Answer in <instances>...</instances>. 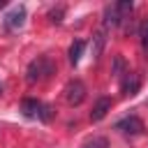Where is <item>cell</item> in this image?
<instances>
[{
    "mask_svg": "<svg viewBox=\"0 0 148 148\" xmlns=\"http://www.w3.org/2000/svg\"><path fill=\"white\" fill-rule=\"evenodd\" d=\"M0 88H2V86H0Z\"/></svg>",
    "mask_w": 148,
    "mask_h": 148,
    "instance_id": "e0dca14e",
    "label": "cell"
},
{
    "mask_svg": "<svg viewBox=\"0 0 148 148\" xmlns=\"http://www.w3.org/2000/svg\"><path fill=\"white\" fill-rule=\"evenodd\" d=\"M39 120H44V123H49L51 118H53V106L51 104H42V109H39V116H37Z\"/></svg>",
    "mask_w": 148,
    "mask_h": 148,
    "instance_id": "7c38bea8",
    "label": "cell"
},
{
    "mask_svg": "<svg viewBox=\"0 0 148 148\" xmlns=\"http://www.w3.org/2000/svg\"><path fill=\"white\" fill-rule=\"evenodd\" d=\"M83 49H86V42H83V39H74V42H72V46H69V62H72V65H76V62L81 60Z\"/></svg>",
    "mask_w": 148,
    "mask_h": 148,
    "instance_id": "9c48e42d",
    "label": "cell"
},
{
    "mask_svg": "<svg viewBox=\"0 0 148 148\" xmlns=\"http://www.w3.org/2000/svg\"><path fill=\"white\" fill-rule=\"evenodd\" d=\"M139 76L136 74H132V72H127V76H125V81H123V92L125 95H136L139 92Z\"/></svg>",
    "mask_w": 148,
    "mask_h": 148,
    "instance_id": "52a82bcc",
    "label": "cell"
},
{
    "mask_svg": "<svg viewBox=\"0 0 148 148\" xmlns=\"http://www.w3.org/2000/svg\"><path fill=\"white\" fill-rule=\"evenodd\" d=\"M49 16H51V21H53V23H58V21H60V16H62V7H58V9H53V12L49 14Z\"/></svg>",
    "mask_w": 148,
    "mask_h": 148,
    "instance_id": "9a60e30c",
    "label": "cell"
},
{
    "mask_svg": "<svg viewBox=\"0 0 148 148\" xmlns=\"http://www.w3.org/2000/svg\"><path fill=\"white\" fill-rule=\"evenodd\" d=\"M109 111H111V99H109V97H99V99H97V104H95V106H92V111H90V120H92V123H97V120H102Z\"/></svg>",
    "mask_w": 148,
    "mask_h": 148,
    "instance_id": "5b68a950",
    "label": "cell"
},
{
    "mask_svg": "<svg viewBox=\"0 0 148 148\" xmlns=\"http://www.w3.org/2000/svg\"><path fill=\"white\" fill-rule=\"evenodd\" d=\"M104 35H106L104 28L95 32V37H92V58H99V56H102V49H104V42H106Z\"/></svg>",
    "mask_w": 148,
    "mask_h": 148,
    "instance_id": "ba28073f",
    "label": "cell"
},
{
    "mask_svg": "<svg viewBox=\"0 0 148 148\" xmlns=\"http://www.w3.org/2000/svg\"><path fill=\"white\" fill-rule=\"evenodd\" d=\"M139 37H141V44H143V49L148 51V18L141 23V30H139Z\"/></svg>",
    "mask_w": 148,
    "mask_h": 148,
    "instance_id": "4fadbf2b",
    "label": "cell"
},
{
    "mask_svg": "<svg viewBox=\"0 0 148 148\" xmlns=\"http://www.w3.org/2000/svg\"><path fill=\"white\" fill-rule=\"evenodd\" d=\"M39 109H42V104L37 102V99H23L21 102V111H23V116L25 118H37L39 116Z\"/></svg>",
    "mask_w": 148,
    "mask_h": 148,
    "instance_id": "8992f818",
    "label": "cell"
},
{
    "mask_svg": "<svg viewBox=\"0 0 148 148\" xmlns=\"http://www.w3.org/2000/svg\"><path fill=\"white\" fill-rule=\"evenodd\" d=\"M81 148H109V141L104 139V136H95V139H90V141H86Z\"/></svg>",
    "mask_w": 148,
    "mask_h": 148,
    "instance_id": "8fae6325",
    "label": "cell"
},
{
    "mask_svg": "<svg viewBox=\"0 0 148 148\" xmlns=\"http://www.w3.org/2000/svg\"><path fill=\"white\" fill-rule=\"evenodd\" d=\"M0 7H5V0H0Z\"/></svg>",
    "mask_w": 148,
    "mask_h": 148,
    "instance_id": "2e32d148",
    "label": "cell"
},
{
    "mask_svg": "<svg viewBox=\"0 0 148 148\" xmlns=\"http://www.w3.org/2000/svg\"><path fill=\"white\" fill-rule=\"evenodd\" d=\"M49 74H53V62H51L46 56H39V58H35V60L28 65V81H30V83L42 81V79H46Z\"/></svg>",
    "mask_w": 148,
    "mask_h": 148,
    "instance_id": "6da1fadb",
    "label": "cell"
},
{
    "mask_svg": "<svg viewBox=\"0 0 148 148\" xmlns=\"http://www.w3.org/2000/svg\"><path fill=\"white\" fill-rule=\"evenodd\" d=\"M116 130L123 132V134H127V136H136V134L143 132V120L136 118V116H127V118H123V120L116 123Z\"/></svg>",
    "mask_w": 148,
    "mask_h": 148,
    "instance_id": "3957f363",
    "label": "cell"
},
{
    "mask_svg": "<svg viewBox=\"0 0 148 148\" xmlns=\"http://www.w3.org/2000/svg\"><path fill=\"white\" fill-rule=\"evenodd\" d=\"M23 23H25V7H23V5L14 7V9L5 16V28H7V30H18Z\"/></svg>",
    "mask_w": 148,
    "mask_h": 148,
    "instance_id": "277c9868",
    "label": "cell"
},
{
    "mask_svg": "<svg viewBox=\"0 0 148 148\" xmlns=\"http://www.w3.org/2000/svg\"><path fill=\"white\" fill-rule=\"evenodd\" d=\"M123 69H125L123 56H116V58H113V74H116V76H120V74H123Z\"/></svg>",
    "mask_w": 148,
    "mask_h": 148,
    "instance_id": "5bb4252c",
    "label": "cell"
},
{
    "mask_svg": "<svg viewBox=\"0 0 148 148\" xmlns=\"http://www.w3.org/2000/svg\"><path fill=\"white\" fill-rule=\"evenodd\" d=\"M65 99H67L69 106H79V104L86 99V86H83L79 79L69 81V83L65 86Z\"/></svg>",
    "mask_w": 148,
    "mask_h": 148,
    "instance_id": "7a4b0ae2",
    "label": "cell"
},
{
    "mask_svg": "<svg viewBox=\"0 0 148 148\" xmlns=\"http://www.w3.org/2000/svg\"><path fill=\"white\" fill-rule=\"evenodd\" d=\"M113 7H116V14H118V18L123 21V18H125V16L132 12V0H120V2H118V5H113Z\"/></svg>",
    "mask_w": 148,
    "mask_h": 148,
    "instance_id": "30bf717a",
    "label": "cell"
}]
</instances>
